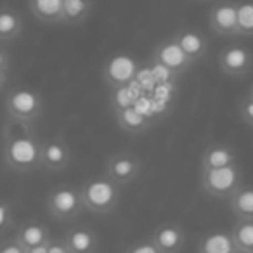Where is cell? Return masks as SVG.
<instances>
[{
	"label": "cell",
	"instance_id": "6da1fadb",
	"mask_svg": "<svg viewBox=\"0 0 253 253\" xmlns=\"http://www.w3.org/2000/svg\"><path fill=\"white\" fill-rule=\"evenodd\" d=\"M4 165L14 173H33L42 169V141L37 137L35 125L5 118L2 130Z\"/></svg>",
	"mask_w": 253,
	"mask_h": 253
},
{
	"label": "cell",
	"instance_id": "7a4b0ae2",
	"mask_svg": "<svg viewBox=\"0 0 253 253\" xmlns=\"http://www.w3.org/2000/svg\"><path fill=\"white\" fill-rule=\"evenodd\" d=\"M5 118L12 122L35 125L43 115L45 101L42 94L26 85H16L4 94Z\"/></svg>",
	"mask_w": 253,
	"mask_h": 253
},
{
	"label": "cell",
	"instance_id": "3957f363",
	"mask_svg": "<svg viewBox=\"0 0 253 253\" xmlns=\"http://www.w3.org/2000/svg\"><path fill=\"white\" fill-rule=\"evenodd\" d=\"M120 187L122 186L111 180L108 175L92 177L85 180L80 187L85 210L99 217L111 215L120 205V198H122Z\"/></svg>",
	"mask_w": 253,
	"mask_h": 253
},
{
	"label": "cell",
	"instance_id": "277c9868",
	"mask_svg": "<svg viewBox=\"0 0 253 253\" xmlns=\"http://www.w3.org/2000/svg\"><path fill=\"white\" fill-rule=\"evenodd\" d=\"M200 186L205 194L217 200H229L243 186V170L236 163L224 169L201 170Z\"/></svg>",
	"mask_w": 253,
	"mask_h": 253
},
{
	"label": "cell",
	"instance_id": "5b68a950",
	"mask_svg": "<svg viewBox=\"0 0 253 253\" xmlns=\"http://www.w3.org/2000/svg\"><path fill=\"white\" fill-rule=\"evenodd\" d=\"M45 207L50 217L57 222H73L85 210L80 189L68 184H61L47 194Z\"/></svg>",
	"mask_w": 253,
	"mask_h": 253
},
{
	"label": "cell",
	"instance_id": "8992f818",
	"mask_svg": "<svg viewBox=\"0 0 253 253\" xmlns=\"http://www.w3.org/2000/svg\"><path fill=\"white\" fill-rule=\"evenodd\" d=\"M142 172V162L135 153L118 151L108 156L104 163V175L115 180L120 186L132 184Z\"/></svg>",
	"mask_w": 253,
	"mask_h": 253
},
{
	"label": "cell",
	"instance_id": "52a82bcc",
	"mask_svg": "<svg viewBox=\"0 0 253 253\" xmlns=\"http://www.w3.org/2000/svg\"><path fill=\"white\" fill-rule=\"evenodd\" d=\"M139 63L128 54H115L106 61L102 68V78L109 88L122 87V85H130L137 80L139 75Z\"/></svg>",
	"mask_w": 253,
	"mask_h": 253
},
{
	"label": "cell",
	"instance_id": "ba28073f",
	"mask_svg": "<svg viewBox=\"0 0 253 253\" xmlns=\"http://www.w3.org/2000/svg\"><path fill=\"white\" fill-rule=\"evenodd\" d=\"M153 61L162 66H165L167 70L172 71L175 77L184 75L191 66L194 64V61L184 52V49L179 45L173 37L167 40H162L158 45L153 50Z\"/></svg>",
	"mask_w": 253,
	"mask_h": 253
},
{
	"label": "cell",
	"instance_id": "9c48e42d",
	"mask_svg": "<svg viewBox=\"0 0 253 253\" xmlns=\"http://www.w3.org/2000/svg\"><path fill=\"white\" fill-rule=\"evenodd\" d=\"M217 61L222 73L232 78H243L253 70V52L239 43L224 47Z\"/></svg>",
	"mask_w": 253,
	"mask_h": 253
},
{
	"label": "cell",
	"instance_id": "30bf717a",
	"mask_svg": "<svg viewBox=\"0 0 253 253\" xmlns=\"http://www.w3.org/2000/svg\"><path fill=\"white\" fill-rule=\"evenodd\" d=\"M71 160V146L63 135H52L42 141V169L45 172H63L70 167Z\"/></svg>",
	"mask_w": 253,
	"mask_h": 253
},
{
	"label": "cell",
	"instance_id": "8fae6325",
	"mask_svg": "<svg viewBox=\"0 0 253 253\" xmlns=\"http://www.w3.org/2000/svg\"><path fill=\"white\" fill-rule=\"evenodd\" d=\"M208 25L211 32L220 37L239 35V11L234 2H220L210 11Z\"/></svg>",
	"mask_w": 253,
	"mask_h": 253
},
{
	"label": "cell",
	"instance_id": "7c38bea8",
	"mask_svg": "<svg viewBox=\"0 0 253 253\" xmlns=\"http://www.w3.org/2000/svg\"><path fill=\"white\" fill-rule=\"evenodd\" d=\"M149 238L155 241L162 253H180L186 246L187 236L180 224L175 222H163L153 231Z\"/></svg>",
	"mask_w": 253,
	"mask_h": 253
},
{
	"label": "cell",
	"instance_id": "4fadbf2b",
	"mask_svg": "<svg viewBox=\"0 0 253 253\" xmlns=\"http://www.w3.org/2000/svg\"><path fill=\"white\" fill-rule=\"evenodd\" d=\"M64 241L71 253H99L101 252V239L97 232L88 225H75L64 232Z\"/></svg>",
	"mask_w": 253,
	"mask_h": 253
},
{
	"label": "cell",
	"instance_id": "5bb4252c",
	"mask_svg": "<svg viewBox=\"0 0 253 253\" xmlns=\"http://www.w3.org/2000/svg\"><path fill=\"white\" fill-rule=\"evenodd\" d=\"M238 163V153L234 148L224 142H213L201 155V170L224 169Z\"/></svg>",
	"mask_w": 253,
	"mask_h": 253
},
{
	"label": "cell",
	"instance_id": "9a60e30c",
	"mask_svg": "<svg viewBox=\"0 0 253 253\" xmlns=\"http://www.w3.org/2000/svg\"><path fill=\"white\" fill-rule=\"evenodd\" d=\"M115 120L120 128L128 135L146 134L148 128L151 126V118L146 113H142L137 106H130V108L115 111Z\"/></svg>",
	"mask_w": 253,
	"mask_h": 253
},
{
	"label": "cell",
	"instance_id": "2e32d148",
	"mask_svg": "<svg viewBox=\"0 0 253 253\" xmlns=\"http://www.w3.org/2000/svg\"><path fill=\"white\" fill-rule=\"evenodd\" d=\"M173 39L179 42V45L184 49V52L196 63L207 54L208 50V40L201 32L194 28H182L173 35Z\"/></svg>",
	"mask_w": 253,
	"mask_h": 253
},
{
	"label": "cell",
	"instance_id": "e0dca14e",
	"mask_svg": "<svg viewBox=\"0 0 253 253\" xmlns=\"http://www.w3.org/2000/svg\"><path fill=\"white\" fill-rule=\"evenodd\" d=\"M234 239L231 231H210L203 234L198 241V253H234Z\"/></svg>",
	"mask_w": 253,
	"mask_h": 253
},
{
	"label": "cell",
	"instance_id": "ac0fdd59",
	"mask_svg": "<svg viewBox=\"0 0 253 253\" xmlns=\"http://www.w3.org/2000/svg\"><path fill=\"white\" fill-rule=\"evenodd\" d=\"M16 238L21 241V245L25 248H35V246L49 243L52 234H50V229L45 224H42L39 220H30L25 222L23 225H19Z\"/></svg>",
	"mask_w": 253,
	"mask_h": 253
},
{
	"label": "cell",
	"instance_id": "d6986e66",
	"mask_svg": "<svg viewBox=\"0 0 253 253\" xmlns=\"http://www.w3.org/2000/svg\"><path fill=\"white\" fill-rule=\"evenodd\" d=\"M23 33V18L14 7L4 5L0 12V42L7 45L21 37Z\"/></svg>",
	"mask_w": 253,
	"mask_h": 253
},
{
	"label": "cell",
	"instance_id": "ffe728a7",
	"mask_svg": "<svg viewBox=\"0 0 253 253\" xmlns=\"http://www.w3.org/2000/svg\"><path fill=\"white\" fill-rule=\"evenodd\" d=\"M30 11L40 23L63 25L64 0H28Z\"/></svg>",
	"mask_w": 253,
	"mask_h": 253
},
{
	"label": "cell",
	"instance_id": "44dd1931",
	"mask_svg": "<svg viewBox=\"0 0 253 253\" xmlns=\"http://www.w3.org/2000/svg\"><path fill=\"white\" fill-rule=\"evenodd\" d=\"M229 208L236 218L241 220H253V186L243 184L231 198H229Z\"/></svg>",
	"mask_w": 253,
	"mask_h": 253
},
{
	"label": "cell",
	"instance_id": "7402d4cb",
	"mask_svg": "<svg viewBox=\"0 0 253 253\" xmlns=\"http://www.w3.org/2000/svg\"><path fill=\"white\" fill-rule=\"evenodd\" d=\"M94 9L92 0H64L63 4V25L77 26L90 16Z\"/></svg>",
	"mask_w": 253,
	"mask_h": 253
},
{
	"label": "cell",
	"instance_id": "603a6c76",
	"mask_svg": "<svg viewBox=\"0 0 253 253\" xmlns=\"http://www.w3.org/2000/svg\"><path fill=\"white\" fill-rule=\"evenodd\" d=\"M134 82L130 85H122V87H113L111 94H109V102H111L113 113L120 111V109L130 108L135 106V102L139 101V97L142 95V88L134 90Z\"/></svg>",
	"mask_w": 253,
	"mask_h": 253
},
{
	"label": "cell",
	"instance_id": "cb8c5ba5",
	"mask_svg": "<svg viewBox=\"0 0 253 253\" xmlns=\"http://www.w3.org/2000/svg\"><path fill=\"white\" fill-rule=\"evenodd\" d=\"M231 236L238 250L253 253V220H241L236 218L231 227Z\"/></svg>",
	"mask_w": 253,
	"mask_h": 253
},
{
	"label": "cell",
	"instance_id": "d4e9b609",
	"mask_svg": "<svg viewBox=\"0 0 253 253\" xmlns=\"http://www.w3.org/2000/svg\"><path fill=\"white\" fill-rule=\"evenodd\" d=\"M239 35H253V2L238 4Z\"/></svg>",
	"mask_w": 253,
	"mask_h": 253
},
{
	"label": "cell",
	"instance_id": "484cf974",
	"mask_svg": "<svg viewBox=\"0 0 253 253\" xmlns=\"http://www.w3.org/2000/svg\"><path fill=\"white\" fill-rule=\"evenodd\" d=\"M16 220H14V208L9 205L7 200L2 201V207H0V232H2V238L7 236V231L11 227H14Z\"/></svg>",
	"mask_w": 253,
	"mask_h": 253
},
{
	"label": "cell",
	"instance_id": "4316f807",
	"mask_svg": "<svg viewBox=\"0 0 253 253\" xmlns=\"http://www.w3.org/2000/svg\"><path fill=\"white\" fill-rule=\"evenodd\" d=\"M239 116L246 125L253 128V97L250 94H246L239 102Z\"/></svg>",
	"mask_w": 253,
	"mask_h": 253
},
{
	"label": "cell",
	"instance_id": "83f0119b",
	"mask_svg": "<svg viewBox=\"0 0 253 253\" xmlns=\"http://www.w3.org/2000/svg\"><path fill=\"white\" fill-rule=\"evenodd\" d=\"M125 253H162V252H160V248L155 245V241H153L151 238H148V239H141V241L130 245L126 248Z\"/></svg>",
	"mask_w": 253,
	"mask_h": 253
},
{
	"label": "cell",
	"instance_id": "f1b7e54d",
	"mask_svg": "<svg viewBox=\"0 0 253 253\" xmlns=\"http://www.w3.org/2000/svg\"><path fill=\"white\" fill-rule=\"evenodd\" d=\"M7 77H9V54L5 45L0 50V87H2V92H7Z\"/></svg>",
	"mask_w": 253,
	"mask_h": 253
},
{
	"label": "cell",
	"instance_id": "f546056e",
	"mask_svg": "<svg viewBox=\"0 0 253 253\" xmlns=\"http://www.w3.org/2000/svg\"><path fill=\"white\" fill-rule=\"evenodd\" d=\"M0 253H28V250L21 245V241H19L16 236H12V238H7V236H5L4 241H2Z\"/></svg>",
	"mask_w": 253,
	"mask_h": 253
},
{
	"label": "cell",
	"instance_id": "4dcf8cb0",
	"mask_svg": "<svg viewBox=\"0 0 253 253\" xmlns=\"http://www.w3.org/2000/svg\"><path fill=\"white\" fill-rule=\"evenodd\" d=\"M49 253H71V250L68 248L64 238H50L49 241Z\"/></svg>",
	"mask_w": 253,
	"mask_h": 253
},
{
	"label": "cell",
	"instance_id": "1f68e13d",
	"mask_svg": "<svg viewBox=\"0 0 253 253\" xmlns=\"http://www.w3.org/2000/svg\"><path fill=\"white\" fill-rule=\"evenodd\" d=\"M26 250H28V253H49V243L35 246V248H26Z\"/></svg>",
	"mask_w": 253,
	"mask_h": 253
},
{
	"label": "cell",
	"instance_id": "d6a6232c",
	"mask_svg": "<svg viewBox=\"0 0 253 253\" xmlns=\"http://www.w3.org/2000/svg\"><path fill=\"white\" fill-rule=\"evenodd\" d=\"M248 94H250V95H252V97H253V84L250 85V90H248Z\"/></svg>",
	"mask_w": 253,
	"mask_h": 253
},
{
	"label": "cell",
	"instance_id": "836d02e7",
	"mask_svg": "<svg viewBox=\"0 0 253 253\" xmlns=\"http://www.w3.org/2000/svg\"><path fill=\"white\" fill-rule=\"evenodd\" d=\"M234 253H252V252H245V250H236Z\"/></svg>",
	"mask_w": 253,
	"mask_h": 253
}]
</instances>
